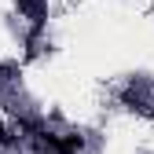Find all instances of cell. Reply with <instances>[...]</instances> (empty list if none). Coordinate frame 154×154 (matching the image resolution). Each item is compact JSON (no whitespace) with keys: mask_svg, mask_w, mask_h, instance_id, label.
Instances as JSON below:
<instances>
[{"mask_svg":"<svg viewBox=\"0 0 154 154\" xmlns=\"http://www.w3.org/2000/svg\"><path fill=\"white\" fill-rule=\"evenodd\" d=\"M0 147H11V132H8L4 125H0Z\"/></svg>","mask_w":154,"mask_h":154,"instance_id":"obj_1","label":"cell"}]
</instances>
